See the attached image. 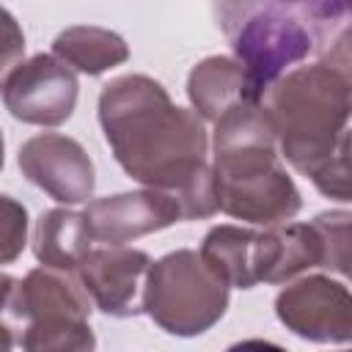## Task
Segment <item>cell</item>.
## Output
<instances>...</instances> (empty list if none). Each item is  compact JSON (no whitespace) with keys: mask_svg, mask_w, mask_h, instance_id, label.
Instances as JSON below:
<instances>
[{"mask_svg":"<svg viewBox=\"0 0 352 352\" xmlns=\"http://www.w3.org/2000/svg\"><path fill=\"white\" fill-rule=\"evenodd\" d=\"M99 121L121 168L148 190L173 195L182 220L217 212L204 124L195 110L173 104L157 80L146 74L110 80L99 94Z\"/></svg>","mask_w":352,"mask_h":352,"instance_id":"1","label":"cell"},{"mask_svg":"<svg viewBox=\"0 0 352 352\" xmlns=\"http://www.w3.org/2000/svg\"><path fill=\"white\" fill-rule=\"evenodd\" d=\"M349 69L333 63L302 66L261 96L286 160L338 201H349Z\"/></svg>","mask_w":352,"mask_h":352,"instance_id":"2","label":"cell"},{"mask_svg":"<svg viewBox=\"0 0 352 352\" xmlns=\"http://www.w3.org/2000/svg\"><path fill=\"white\" fill-rule=\"evenodd\" d=\"M214 195L231 217L275 226L297 214L300 192L275 154L261 104L242 102L214 121Z\"/></svg>","mask_w":352,"mask_h":352,"instance_id":"3","label":"cell"},{"mask_svg":"<svg viewBox=\"0 0 352 352\" xmlns=\"http://www.w3.org/2000/svg\"><path fill=\"white\" fill-rule=\"evenodd\" d=\"M214 14L253 96H261L280 74L333 41V30L344 28L349 6L344 3H220Z\"/></svg>","mask_w":352,"mask_h":352,"instance_id":"4","label":"cell"},{"mask_svg":"<svg viewBox=\"0 0 352 352\" xmlns=\"http://www.w3.org/2000/svg\"><path fill=\"white\" fill-rule=\"evenodd\" d=\"M228 305V283L195 250H176L146 272L143 314L173 336L206 333Z\"/></svg>","mask_w":352,"mask_h":352,"instance_id":"5","label":"cell"},{"mask_svg":"<svg viewBox=\"0 0 352 352\" xmlns=\"http://www.w3.org/2000/svg\"><path fill=\"white\" fill-rule=\"evenodd\" d=\"M8 113L25 124L58 126L77 104V77L55 55H33L0 85Z\"/></svg>","mask_w":352,"mask_h":352,"instance_id":"6","label":"cell"},{"mask_svg":"<svg viewBox=\"0 0 352 352\" xmlns=\"http://www.w3.org/2000/svg\"><path fill=\"white\" fill-rule=\"evenodd\" d=\"M278 319L308 341L346 344L352 336V297L344 283L305 278L283 289L275 300Z\"/></svg>","mask_w":352,"mask_h":352,"instance_id":"7","label":"cell"},{"mask_svg":"<svg viewBox=\"0 0 352 352\" xmlns=\"http://www.w3.org/2000/svg\"><path fill=\"white\" fill-rule=\"evenodd\" d=\"M148 267V253L118 245L104 250H88L77 264V272L85 294L102 314L135 316L143 311V286Z\"/></svg>","mask_w":352,"mask_h":352,"instance_id":"8","label":"cell"},{"mask_svg":"<svg viewBox=\"0 0 352 352\" xmlns=\"http://www.w3.org/2000/svg\"><path fill=\"white\" fill-rule=\"evenodd\" d=\"M19 168L60 204H82L94 192V165L74 138L58 132L30 138L19 148Z\"/></svg>","mask_w":352,"mask_h":352,"instance_id":"9","label":"cell"},{"mask_svg":"<svg viewBox=\"0 0 352 352\" xmlns=\"http://www.w3.org/2000/svg\"><path fill=\"white\" fill-rule=\"evenodd\" d=\"M82 217L94 242H107L110 248H118L129 239H138L182 220V206L168 192L138 190L91 201Z\"/></svg>","mask_w":352,"mask_h":352,"instance_id":"10","label":"cell"},{"mask_svg":"<svg viewBox=\"0 0 352 352\" xmlns=\"http://www.w3.org/2000/svg\"><path fill=\"white\" fill-rule=\"evenodd\" d=\"M8 308L16 319L44 322V319H82L91 316V297L85 294L82 283L74 280L63 270L38 267L28 272L11 292Z\"/></svg>","mask_w":352,"mask_h":352,"instance_id":"11","label":"cell"},{"mask_svg":"<svg viewBox=\"0 0 352 352\" xmlns=\"http://www.w3.org/2000/svg\"><path fill=\"white\" fill-rule=\"evenodd\" d=\"M187 94H190V102H192L195 113H201L204 118H212V121H217L226 110H231L242 102L261 104L253 96L242 66L236 60L220 58V55L201 60L190 72Z\"/></svg>","mask_w":352,"mask_h":352,"instance_id":"12","label":"cell"},{"mask_svg":"<svg viewBox=\"0 0 352 352\" xmlns=\"http://www.w3.org/2000/svg\"><path fill=\"white\" fill-rule=\"evenodd\" d=\"M91 231L80 212L50 209L36 220L33 228V253L44 267L52 270H77L82 256L91 248Z\"/></svg>","mask_w":352,"mask_h":352,"instance_id":"13","label":"cell"},{"mask_svg":"<svg viewBox=\"0 0 352 352\" xmlns=\"http://www.w3.org/2000/svg\"><path fill=\"white\" fill-rule=\"evenodd\" d=\"M52 52L63 66L85 74H102L104 69H113L129 58V50L118 33L85 25L63 30L52 44Z\"/></svg>","mask_w":352,"mask_h":352,"instance_id":"14","label":"cell"},{"mask_svg":"<svg viewBox=\"0 0 352 352\" xmlns=\"http://www.w3.org/2000/svg\"><path fill=\"white\" fill-rule=\"evenodd\" d=\"M253 234L250 228L217 226L206 234L201 245V258L228 283L239 289H253Z\"/></svg>","mask_w":352,"mask_h":352,"instance_id":"15","label":"cell"},{"mask_svg":"<svg viewBox=\"0 0 352 352\" xmlns=\"http://www.w3.org/2000/svg\"><path fill=\"white\" fill-rule=\"evenodd\" d=\"M25 352H94V333L82 319L30 322L22 333Z\"/></svg>","mask_w":352,"mask_h":352,"instance_id":"16","label":"cell"},{"mask_svg":"<svg viewBox=\"0 0 352 352\" xmlns=\"http://www.w3.org/2000/svg\"><path fill=\"white\" fill-rule=\"evenodd\" d=\"M28 236V212L19 201L0 195V264L14 261Z\"/></svg>","mask_w":352,"mask_h":352,"instance_id":"17","label":"cell"},{"mask_svg":"<svg viewBox=\"0 0 352 352\" xmlns=\"http://www.w3.org/2000/svg\"><path fill=\"white\" fill-rule=\"evenodd\" d=\"M22 55H25V33L19 22L0 6V85L22 63Z\"/></svg>","mask_w":352,"mask_h":352,"instance_id":"18","label":"cell"},{"mask_svg":"<svg viewBox=\"0 0 352 352\" xmlns=\"http://www.w3.org/2000/svg\"><path fill=\"white\" fill-rule=\"evenodd\" d=\"M226 352H286V349L272 344V341H264V338H248V341H239V344L228 346Z\"/></svg>","mask_w":352,"mask_h":352,"instance_id":"19","label":"cell"},{"mask_svg":"<svg viewBox=\"0 0 352 352\" xmlns=\"http://www.w3.org/2000/svg\"><path fill=\"white\" fill-rule=\"evenodd\" d=\"M14 278H8V275H3L0 272V311L3 308H8V300H11V292H14Z\"/></svg>","mask_w":352,"mask_h":352,"instance_id":"20","label":"cell"},{"mask_svg":"<svg viewBox=\"0 0 352 352\" xmlns=\"http://www.w3.org/2000/svg\"><path fill=\"white\" fill-rule=\"evenodd\" d=\"M11 346H14V336L6 324H0V352H11Z\"/></svg>","mask_w":352,"mask_h":352,"instance_id":"21","label":"cell"},{"mask_svg":"<svg viewBox=\"0 0 352 352\" xmlns=\"http://www.w3.org/2000/svg\"><path fill=\"white\" fill-rule=\"evenodd\" d=\"M0 168H3V135H0Z\"/></svg>","mask_w":352,"mask_h":352,"instance_id":"22","label":"cell"}]
</instances>
